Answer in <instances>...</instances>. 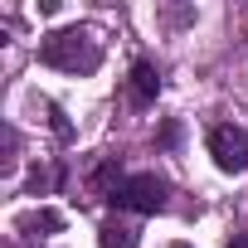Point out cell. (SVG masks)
<instances>
[{"label":"cell","mask_w":248,"mask_h":248,"mask_svg":"<svg viewBox=\"0 0 248 248\" xmlns=\"http://www.w3.org/2000/svg\"><path fill=\"white\" fill-rule=\"evenodd\" d=\"M39 63L44 68H59V73H97L102 68V44L93 30H54L44 34L39 44Z\"/></svg>","instance_id":"6da1fadb"},{"label":"cell","mask_w":248,"mask_h":248,"mask_svg":"<svg viewBox=\"0 0 248 248\" xmlns=\"http://www.w3.org/2000/svg\"><path fill=\"white\" fill-rule=\"evenodd\" d=\"M112 209H127V214H161L170 204V180L156 175V170H141V175H122L107 195Z\"/></svg>","instance_id":"7a4b0ae2"},{"label":"cell","mask_w":248,"mask_h":248,"mask_svg":"<svg viewBox=\"0 0 248 248\" xmlns=\"http://www.w3.org/2000/svg\"><path fill=\"white\" fill-rule=\"evenodd\" d=\"M204 146H209V156H214V166H219L224 175H243V170H248V132H243V127L219 122V127H209Z\"/></svg>","instance_id":"3957f363"},{"label":"cell","mask_w":248,"mask_h":248,"mask_svg":"<svg viewBox=\"0 0 248 248\" xmlns=\"http://www.w3.org/2000/svg\"><path fill=\"white\" fill-rule=\"evenodd\" d=\"M127 93H132V102H137V107H151V102H156V93H161V73H156V63H151V59H137V63H132Z\"/></svg>","instance_id":"277c9868"},{"label":"cell","mask_w":248,"mask_h":248,"mask_svg":"<svg viewBox=\"0 0 248 248\" xmlns=\"http://www.w3.org/2000/svg\"><path fill=\"white\" fill-rule=\"evenodd\" d=\"M97 248H141V229L137 224H122V219H107L97 229Z\"/></svg>","instance_id":"5b68a950"},{"label":"cell","mask_w":248,"mask_h":248,"mask_svg":"<svg viewBox=\"0 0 248 248\" xmlns=\"http://www.w3.org/2000/svg\"><path fill=\"white\" fill-rule=\"evenodd\" d=\"M20 233H30V238L63 233V214H59V209H34V214H25V219H20Z\"/></svg>","instance_id":"8992f818"},{"label":"cell","mask_w":248,"mask_h":248,"mask_svg":"<svg viewBox=\"0 0 248 248\" xmlns=\"http://www.w3.org/2000/svg\"><path fill=\"white\" fill-rule=\"evenodd\" d=\"M180 141V127H175V122H166V127H161V146H175Z\"/></svg>","instance_id":"52a82bcc"},{"label":"cell","mask_w":248,"mask_h":248,"mask_svg":"<svg viewBox=\"0 0 248 248\" xmlns=\"http://www.w3.org/2000/svg\"><path fill=\"white\" fill-rule=\"evenodd\" d=\"M224 248H248V233H233V238H229Z\"/></svg>","instance_id":"ba28073f"},{"label":"cell","mask_w":248,"mask_h":248,"mask_svg":"<svg viewBox=\"0 0 248 248\" xmlns=\"http://www.w3.org/2000/svg\"><path fill=\"white\" fill-rule=\"evenodd\" d=\"M170 248H190V243H170Z\"/></svg>","instance_id":"9c48e42d"}]
</instances>
